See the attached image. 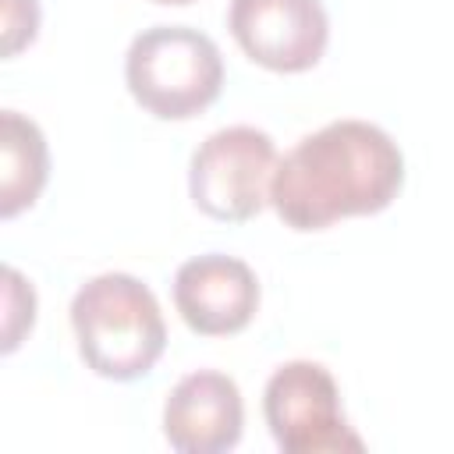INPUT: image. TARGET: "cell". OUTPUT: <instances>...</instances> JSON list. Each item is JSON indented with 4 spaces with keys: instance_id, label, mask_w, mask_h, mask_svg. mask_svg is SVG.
<instances>
[{
    "instance_id": "1",
    "label": "cell",
    "mask_w": 454,
    "mask_h": 454,
    "mask_svg": "<svg viewBox=\"0 0 454 454\" xmlns=\"http://www.w3.org/2000/svg\"><path fill=\"white\" fill-rule=\"evenodd\" d=\"M404 184L397 142L369 121H330L277 160L270 206L291 231H323L344 216L383 213Z\"/></svg>"
},
{
    "instance_id": "2",
    "label": "cell",
    "mask_w": 454,
    "mask_h": 454,
    "mask_svg": "<svg viewBox=\"0 0 454 454\" xmlns=\"http://www.w3.org/2000/svg\"><path fill=\"white\" fill-rule=\"evenodd\" d=\"M71 330L82 362L114 383L142 380L167 348L156 294L131 273H99L71 298Z\"/></svg>"
},
{
    "instance_id": "3",
    "label": "cell",
    "mask_w": 454,
    "mask_h": 454,
    "mask_svg": "<svg viewBox=\"0 0 454 454\" xmlns=\"http://www.w3.org/2000/svg\"><path fill=\"white\" fill-rule=\"evenodd\" d=\"M124 82L145 114L160 121H188L216 103L223 89V57L199 28L153 25L131 39Z\"/></svg>"
},
{
    "instance_id": "4",
    "label": "cell",
    "mask_w": 454,
    "mask_h": 454,
    "mask_svg": "<svg viewBox=\"0 0 454 454\" xmlns=\"http://www.w3.org/2000/svg\"><path fill=\"white\" fill-rule=\"evenodd\" d=\"M277 170V145L262 128L231 124L213 131L188 167L192 202L223 223L252 220L270 202V181Z\"/></svg>"
},
{
    "instance_id": "5",
    "label": "cell",
    "mask_w": 454,
    "mask_h": 454,
    "mask_svg": "<svg viewBox=\"0 0 454 454\" xmlns=\"http://www.w3.org/2000/svg\"><path fill=\"white\" fill-rule=\"evenodd\" d=\"M266 426L284 454L362 450V436L340 411V390L326 365L294 358L284 362L262 390Z\"/></svg>"
},
{
    "instance_id": "6",
    "label": "cell",
    "mask_w": 454,
    "mask_h": 454,
    "mask_svg": "<svg viewBox=\"0 0 454 454\" xmlns=\"http://www.w3.org/2000/svg\"><path fill=\"white\" fill-rule=\"evenodd\" d=\"M227 28L252 64L280 74L316 67L330 43L319 0H231Z\"/></svg>"
},
{
    "instance_id": "7",
    "label": "cell",
    "mask_w": 454,
    "mask_h": 454,
    "mask_svg": "<svg viewBox=\"0 0 454 454\" xmlns=\"http://www.w3.org/2000/svg\"><path fill=\"white\" fill-rule=\"evenodd\" d=\"M174 305L192 333L202 337L241 333L259 312V280L245 259L206 252L177 266Z\"/></svg>"
},
{
    "instance_id": "8",
    "label": "cell",
    "mask_w": 454,
    "mask_h": 454,
    "mask_svg": "<svg viewBox=\"0 0 454 454\" xmlns=\"http://www.w3.org/2000/svg\"><path fill=\"white\" fill-rule=\"evenodd\" d=\"M245 401L227 372L199 369L181 376L163 404V436L181 454H223L238 447Z\"/></svg>"
},
{
    "instance_id": "9",
    "label": "cell",
    "mask_w": 454,
    "mask_h": 454,
    "mask_svg": "<svg viewBox=\"0 0 454 454\" xmlns=\"http://www.w3.org/2000/svg\"><path fill=\"white\" fill-rule=\"evenodd\" d=\"M50 177V149L39 124L18 110L0 114V216L28 209Z\"/></svg>"
},
{
    "instance_id": "10",
    "label": "cell",
    "mask_w": 454,
    "mask_h": 454,
    "mask_svg": "<svg viewBox=\"0 0 454 454\" xmlns=\"http://www.w3.org/2000/svg\"><path fill=\"white\" fill-rule=\"evenodd\" d=\"M4 280H7L4 351L11 355V351L21 344V337L32 330V323H35V291H32V284H25V277H21L14 266H7V270H4Z\"/></svg>"
},
{
    "instance_id": "11",
    "label": "cell",
    "mask_w": 454,
    "mask_h": 454,
    "mask_svg": "<svg viewBox=\"0 0 454 454\" xmlns=\"http://www.w3.org/2000/svg\"><path fill=\"white\" fill-rule=\"evenodd\" d=\"M39 32V4L35 0H4V57H14Z\"/></svg>"
},
{
    "instance_id": "12",
    "label": "cell",
    "mask_w": 454,
    "mask_h": 454,
    "mask_svg": "<svg viewBox=\"0 0 454 454\" xmlns=\"http://www.w3.org/2000/svg\"><path fill=\"white\" fill-rule=\"evenodd\" d=\"M153 4H174V7H181V4H192V0H153Z\"/></svg>"
}]
</instances>
